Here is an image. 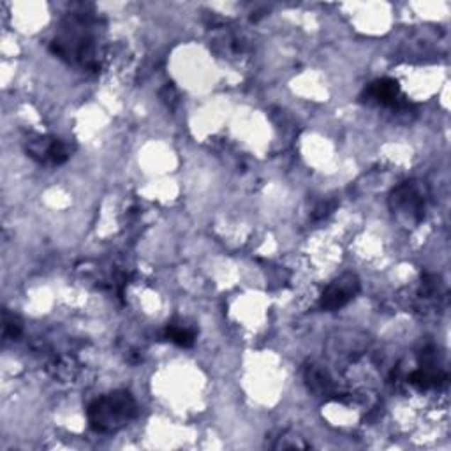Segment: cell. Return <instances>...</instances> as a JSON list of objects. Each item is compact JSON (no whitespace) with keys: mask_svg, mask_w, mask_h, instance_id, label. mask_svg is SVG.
<instances>
[{"mask_svg":"<svg viewBox=\"0 0 451 451\" xmlns=\"http://www.w3.org/2000/svg\"><path fill=\"white\" fill-rule=\"evenodd\" d=\"M333 206H335L333 203H323V205H319L318 208L314 210V219H323V217H326L332 212Z\"/></svg>","mask_w":451,"mask_h":451,"instance_id":"cell-10","label":"cell"},{"mask_svg":"<svg viewBox=\"0 0 451 451\" xmlns=\"http://www.w3.org/2000/svg\"><path fill=\"white\" fill-rule=\"evenodd\" d=\"M27 154L41 165H64L69 157L65 145L57 138L38 136L27 143Z\"/></svg>","mask_w":451,"mask_h":451,"instance_id":"cell-4","label":"cell"},{"mask_svg":"<svg viewBox=\"0 0 451 451\" xmlns=\"http://www.w3.org/2000/svg\"><path fill=\"white\" fill-rule=\"evenodd\" d=\"M21 335V323L18 318H11L9 314L4 316V338L6 340H16Z\"/></svg>","mask_w":451,"mask_h":451,"instance_id":"cell-8","label":"cell"},{"mask_svg":"<svg viewBox=\"0 0 451 451\" xmlns=\"http://www.w3.org/2000/svg\"><path fill=\"white\" fill-rule=\"evenodd\" d=\"M307 384L312 391L319 395L330 394L333 388L332 379L328 377V374L325 370L318 369V367H308L307 370Z\"/></svg>","mask_w":451,"mask_h":451,"instance_id":"cell-6","label":"cell"},{"mask_svg":"<svg viewBox=\"0 0 451 451\" xmlns=\"http://www.w3.org/2000/svg\"><path fill=\"white\" fill-rule=\"evenodd\" d=\"M358 291H360L358 277L352 274H345L326 287L319 305H321L323 311H328V312L338 311V308L345 307V305H347L349 301L358 294Z\"/></svg>","mask_w":451,"mask_h":451,"instance_id":"cell-3","label":"cell"},{"mask_svg":"<svg viewBox=\"0 0 451 451\" xmlns=\"http://www.w3.org/2000/svg\"><path fill=\"white\" fill-rule=\"evenodd\" d=\"M425 203L427 192L420 182H403L390 196L391 210L406 224H416L423 219Z\"/></svg>","mask_w":451,"mask_h":451,"instance_id":"cell-2","label":"cell"},{"mask_svg":"<svg viewBox=\"0 0 451 451\" xmlns=\"http://www.w3.org/2000/svg\"><path fill=\"white\" fill-rule=\"evenodd\" d=\"M138 403L130 391L116 390L94 400L87 409L89 425L97 434H115L136 418Z\"/></svg>","mask_w":451,"mask_h":451,"instance_id":"cell-1","label":"cell"},{"mask_svg":"<svg viewBox=\"0 0 451 451\" xmlns=\"http://www.w3.org/2000/svg\"><path fill=\"white\" fill-rule=\"evenodd\" d=\"M166 338L180 347H191L196 340V333L189 328H180V326H168L166 330Z\"/></svg>","mask_w":451,"mask_h":451,"instance_id":"cell-7","label":"cell"},{"mask_svg":"<svg viewBox=\"0 0 451 451\" xmlns=\"http://www.w3.org/2000/svg\"><path fill=\"white\" fill-rule=\"evenodd\" d=\"M399 83L391 78H383L374 82L369 89L365 90V96L369 101H374L383 106H395L399 101Z\"/></svg>","mask_w":451,"mask_h":451,"instance_id":"cell-5","label":"cell"},{"mask_svg":"<svg viewBox=\"0 0 451 451\" xmlns=\"http://www.w3.org/2000/svg\"><path fill=\"white\" fill-rule=\"evenodd\" d=\"M275 450H298V448H308L307 442L301 438H294V435L284 434L277 439V442L274 445Z\"/></svg>","mask_w":451,"mask_h":451,"instance_id":"cell-9","label":"cell"}]
</instances>
